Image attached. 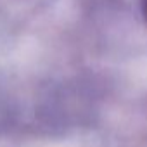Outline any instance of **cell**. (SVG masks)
Wrapping results in <instances>:
<instances>
[{
	"instance_id": "1",
	"label": "cell",
	"mask_w": 147,
	"mask_h": 147,
	"mask_svg": "<svg viewBox=\"0 0 147 147\" xmlns=\"http://www.w3.org/2000/svg\"><path fill=\"white\" fill-rule=\"evenodd\" d=\"M142 12H144L145 19H147V0H142Z\"/></svg>"
}]
</instances>
